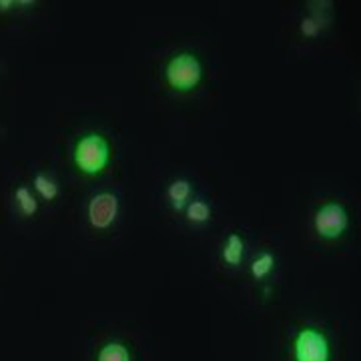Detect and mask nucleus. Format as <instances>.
<instances>
[{"label":"nucleus","instance_id":"1","mask_svg":"<svg viewBox=\"0 0 361 361\" xmlns=\"http://www.w3.org/2000/svg\"><path fill=\"white\" fill-rule=\"evenodd\" d=\"M75 167L89 175H101L104 169L111 163V145L99 133H89L82 139H78L75 145V153H73Z\"/></svg>","mask_w":361,"mask_h":361},{"label":"nucleus","instance_id":"2","mask_svg":"<svg viewBox=\"0 0 361 361\" xmlns=\"http://www.w3.org/2000/svg\"><path fill=\"white\" fill-rule=\"evenodd\" d=\"M165 80L177 92H189L197 89L203 80V65L193 52L175 54L165 66Z\"/></svg>","mask_w":361,"mask_h":361},{"label":"nucleus","instance_id":"3","mask_svg":"<svg viewBox=\"0 0 361 361\" xmlns=\"http://www.w3.org/2000/svg\"><path fill=\"white\" fill-rule=\"evenodd\" d=\"M348 209L341 205V203L329 201V203H325V205H322L315 211L313 229L325 241H336L339 237H343V233L348 231Z\"/></svg>","mask_w":361,"mask_h":361},{"label":"nucleus","instance_id":"4","mask_svg":"<svg viewBox=\"0 0 361 361\" xmlns=\"http://www.w3.org/2000/svg\"><path fill=\"white\" fill-rule=\"evenodd\" d=\"M293 357L295 361H329L331 349L327 337L315 327H303L293 341Z\"/></svg>","mask_w":361,"mask_h":361},{"label":"nucleus","instance_id":"5","mask_svg":"<svg viewBox=\"0 0 361 361\" xmlns=\"http://www.w3.org/2000/svg\"><path fill=\"white\" fill-rule=\"evenodd\" d=\"M118 211H121V203L118 197L115 193H97L94 197H90L89 207H87V217L92 229L104 231L109 227L115 225V221L118 219Z\"/></svg>","mask_w":361,"mask_h":361},{"label":"nucleus","instance_id":"6","mask_svg":"<svg viewBox=\"0 0 361 361\" xmlns=\"http://www.w3.org/2000/svg\"><path fill=\"white\" fill-rule=\"evenodd\" d=\"M191 193H193V187H191L189 179L171 180L167 187L169 205L173 207L175 211H185V207L189 205V201H191Z\"/></svg>","mask_w":361,"mask_h":361},{"label":"nucleus","instance_id":"7","mask_svg":"<svg viewBox=\"0 0 361 361\" xmlns=\"http://www.w3.org/2000/svg\"><path fill=\"white\" fill-rule=\"evenodd\" d=\"M243 257H245V241L241 239V235L231 233V235L227 237V241L223 243L221 259H223L229 267H239Z\"/></svg>","mask_w":361,"mask_h":361},{"label":"nucleus","instance_id":"8","mask_svg":"<svg viewBox=\"0 0 361 361\" xmlns=\"http://www.w3.org/2000/svg\"><path fill=\"white\" fill-rule=\"evenodd\" d=\"M211 215H213L211 205L207 201H201V199L189 201V205L185 207V217L193 225H205L211 221Z\"/></svg>","mask_w":361,"mask_h":361},{"label":"nucleus","instance_id":"9","mask_svg":"<svg viewBox=\"0 0 361 361\" xmlns=\"http://www.w3.org/2000/svg\"><path fill=\"white\" fill-rule=\"evenodd\" d=\"M14 199H16V205H18V209H20V213H23V215H26V217L37 215V211H39V201H37V197L32 195V191H30L26 185L16 187V191H14Z\"/></svg>","mask_w":361,"mask_h":361},{"label":"nucleus","instance_id":"10","mask_svg":"<svg viewBox=\"0 0 361 361\" xmlns=\"http://www.w3.org/2000/svg\"><path fill=\"white\" fill-rule=\"evenodd\" d=\"M32 187H35V191L44 199V201H54L59 193H61V189H59V183L49 177V175H35V179H32Z\"/></svg>","mask_w":361,"mask_h":361},{"label":"nucleus","instance_id":"11","mask_svg":"<svg viewBox=\"0 0 361 361\" xmlns=\"http://www.w3.org/2000/svg\"><path fill=\"white\" fill-rule=\"evenodd\" d=\"M275 269V257H273V253L269 251H263L259 257L253 259V263H251V275H253V279H267L271 275V271Z\"/></svg>","mask_w":361,"mask_h":361},{"label":"nucleus","instance_id":"12","mask_svg":"<svg viewBox=\"0 0 361 361\" xmlns=\"http://www.w3.org/2000/svg\"><path fill=\"white\" fill-rule=\"evenodd\" d=\"M97 361H130V353L123 343L111 341V343H106L99 349Z\"/></svg>","mask_w":361,"mask_h":361},{"label":"nucleus","instance_id":"13","mask_svg":"<svg viewBox=\"0 0 361 361\" xmlns=\"http://www.w3.org/2000/svg\"><path fill=\"white\" fill-rule=\"evenodd\" d=\"M299 30H301L303 37L315 39V37L319 35V30H322V20H319L317 16H305V18L301 20V25H299Z\"/></svg>","mask_w":361,"mask_h":361},{"label":"nucleus","instance_id":"14","mask_svg":"<svg viewBox=\"0 0 361 361\" xmlns=\"http://www.w3.org/2000/svg\"><path fill=\"white\" fill-rule=\"evenodd\" d=\"M13 6H16L14 0H0V13H8Z\"/></svg>","mask_w":361,"mask_h":361}]
</instances>
